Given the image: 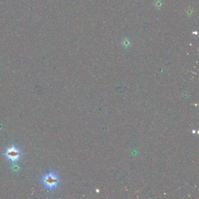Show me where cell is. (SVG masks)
<instances>
[{
    "mask_svg": "<svg viewBox=\"0 0 199 199\" xmlns=\"http://www.w3.org/2000/svg\"><path fill=\"white\" fill-rule=\"evenodd\" d=\"M42 182L46 189L53 190L58 186L60 180L57 175L53 172H50L43 177Z\"/></svg>",
    "mask_w": 199,
    "mask_h": 199,
    "instance_id": "1",
    "label": "cell"
},
{
    "mask_svg": "<svg viewBox=\"0 0 199 199\" xmlns=\"http://www.w3.org/2000/svg\"><path fill=\"white\" fill-rule=\"evenodd\" d=\"M4 154L10 161L12 162L13 164H15L19 160L21 153L18 148L12 146L6 149Z\"/></svg>",
    "mask_w": 199,
    "mask_h": 199,
    "instance_id": "2",
    "label": "cell"
}]
</instances>
